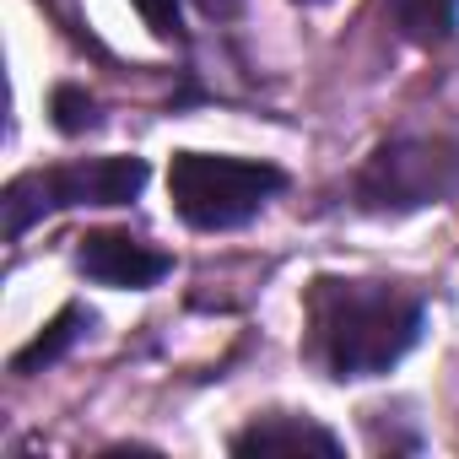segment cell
<instances>
[{
    "mask_svg": "<svg viewBox=\"0 0 459 459\" xmlns=\"http://www.w3.org/2000/svg\"><path fill=\"white\" fill-rule=\"evenodd\" d=\"M308 351L330 378H378L421 341V298L389 281L319 276L303 298Z\"/></svg>",
    "mask_w": 459,
    "mask_h": 459,
    "instance_id": "6da1fadb",
    "label": "cell"
},
{
    "mask_svg": "<svg viewBox=\"0 0 459 459\" xmlns=\"http://www.w3.org/2000/svg\"><path fill=\"white\" fill-rule=\"evenodd\" d=\"M281 189H287V173L276 162L211 157V152H173L168 162L173 211L200 233H233V227L255 221Z\"/></svg>",
    "mask_w": 459,
    "mask_h": 459,
    "instance_id": "7a4b0ae2",
    "label": "cell"
},
{
    "mask_svg": "<svg viewBox=\"0 0 459 459\" xmlns=\"http://www.w3.org/2000/svg\"><path fill=\"white\" fill-rule=\"evenodd\" d=\"M146 189V162L141 157H98V162H60V168H33L6 184V238H22L33 221L71 211V205H130Z\"/></svg>",
    "mask_w": 459,
    "mask_h": 459,
    "instance_id": "3957f363",
    "label": "cell"
},
{
    "mask_svg": "<svg viewBox=\"0 0 459 459\" xmlns=\"http://www.w3.org/2000/svg\"><path fill=\"white\" fill-rule=\"evenodd\" d=\"M459 189V152L448 141H389L357 173V200L368 211H416Z\"/></svg>",
    "mask_w": 459,
    "mask_h": 459,
    "instance_id": "277c9868",
    "label": "cell"
},
{
    "mask_svg": "<svg viewBox=\"0 0 459 459\" xmlns=\"http://www.w3.org/2000/svg\"><path fill=\"white\" fill-rule=\"evenodd\" d=\"M76 265L98 287L141 292V287H157L173 271V255H162V249H152V244H141L130 233H87L82 249H76Z\"/></svg>",
    "mask_w": 459,
    "mask_h": 459,
    "instance_id": "5b68a950",
    "label": "cell"
},
{
    "mask_svg": "<svg viewBox=\"0 0 459 459\" xmlns=\"http://www.w3.org/2000/svg\"><path fill=\"white\" fill-rule=\"evenodd\" d=\"M233 454H341V437L308 416H260L233 437Z\"/></svg>",
    "mask_w": 459,
    "mask_h": 459,
    "instance_id": "8992f818",
    "label": "cell"
},
{
    "mask_svg": "<svg viewBox=\"0 0 459 459\" xmlns=\"http://www.w3.org/2000/svg\"><path fill=\"white\" fill-rule=\"evenodd\" d=\"M384 12L400 28V39H411L421 49L448 44L459 28V0H384Z\"/></svg>",
    "mask_w": 459,
    "mask_h": 459,
    "instance_id": "52a82bcc",
    "label": "cell"
},
{
    "mask_svg": "<svg viewBox=\"0 0 459 459\" xmlns=\"http://www.w3.org/2000/svg\"><path fill=\"white\" fill-rule=\"evenodd\" d=\"M92 330V314L82 308V303H71V308H60L39 335H33V346H22L17 357H12V373H39V368H49V362H60L82 335Z\"/></svg>",
    "mask_w": 459,
    "mask_h": 459,
    "instance_id": "ba28073f",
    "label": "cell"
},
{
    "mask_svg": "<svg viewBox=\"0 0 459 459\" xmlns=\"http://www.w3.org/2000/svg\"><path fill=\"white\" fill-rule=\"evenodd\" d=\"M55 125H60L65 135H82V130L98 125V103H92L82 87H55Z\"/></svg>",
    "mask_w": 459,
    "mask_h": 459,
    "instance_id": "9c48e42d",
    "label": "cell"
},
{
    "mask_svg": "<svg viewBox=\"0 0 459 459\" xmlns=\"http://www.w3.org/2000/svg\"><path fill=\"white\" fill-rule=\"evenodd\" d=\"M157 39H178V0H130Z\"/></svg>",
    "mask_w": 459,
    "mask_h": 459,
    "instance_id": "30bf717a",
    "label": "cell"
},
{
    "mask_svg": "<svg viewBox=\"0 0 459 459\" xmlns=\"http://www.w3.org/2000/svg\"><path fill=\"white\" fill-rule=\"evenodd\" d=\"M200 6H205L211 17H221V12H233V6H238V0H200Z\"/></svg>",
    "mask_w": 459,
    "mask_h": 459,
    "instance_id": "8fae6325",
    "label": "cell"
},
{
    "mask_svg": "<svg viewBox=\"0 0 459 459\" xmlns=\"http://www.w3.org/2000/svg\"><path fill=\"white\" fill-rule=\"evenodd\" d=\"M303 6H319V0H303Z\"/></svg>",
    "mask_w": 459,
    "mask_h": 459,
    "instance_id": "7c38bea8",
    "label": "cell"
}]
</instances>
